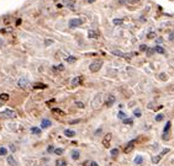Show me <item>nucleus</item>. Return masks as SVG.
<instances>
[{
    "label": "nucleus",
    "instance_id": "19",
    "mask_svg": "<svg viewBox=\"0 0 174 166\" xmlns=\"http://www.w3.org/2000/svg\"><path fill=\"white\" fill-rule=\"evenodd\" d=\"M31 132H32L34 134H40V133H41V129L37 128V127H34V128H31Z\"/></svg>",
    "mask_w": 174,
    "mask_h": 166
},
{
    "label": "nucleus",
    "instance_id": "13",
    "mask_svg": "<svg viewBox=\"0 0 174 166\" xmlns=\"http://www.w3.org/2000/svg\"><path fill=\"white\" fill-rule=\"evenodd\" d=\"M142 163H143V158H142L141 155H137L136 158H135V164L136 165H141Z\"/></svg>",
    "mask_w": 174,
    "mask_h": 166
},
{
    "label": "nucleus",
    "instance_id": "17",
    "mask_svg": "<svg viewBox=\"0 0 174 166\" xmlns=\"http://www.w3.org/2000/svg\"><path fill=\"white\" fill-rule=\"evenodd\" d=\"M35 89H46L47 87V85H45V84H40V82H37V84H35L34 85Z\"/></svg>",
    "mask_w": 174,
    "mask_h": 166
},
{
    "label": "nucleus",
    "instance_id": "40",
    "mask_svg": "<svg viewBox=\"0 0 174 166\" xmlns=\"http://www.w3.org/2000/svg\"><path fill=\"white\" fill-rule=\"evenodd\" d=\"M153 52H156L154 49H148V52H147V54H148V55H151V54H153Z\"/></svg>",
    "mask_w": 174,
    "mask_h": 166
},
{
    "label": "nucleus",
    "instance_id": "31",
    "mask_svg": "<svg viewBox=\"0 0 174 166\" xmlns=\"http://www.w3.org/2000/svg\"><path fill=\"white\" fill-rule=\"evenodd\" d=\"M121 24H122L121 18H115V20H114V25H121Z\"/></svg>",
    "mask_w": 174,
    "mask_h": 166
},
{
    "label": "nucleus",
    "instance_id": "47",
    "mask_svg": "<svg viewBox=\"0 0 174 166\" xmlns=\"http://www.w3.org/2000/svg\"><path fill=\"white\" fill-rule=\"evenodd\" d=\"M134 1H136V0H134Z\"/></svg>",
    "mask_w": 174,
    "mask_h": 166
},
{
    "label": "nucleus",
    "instance_id": "23",
    "mask_svg": "<svg viewBox=\"0 0 174 166\" xmlns=\"http://www.w3.org/2000/svg\"><path fill=\"white\" fill-rule=\"evenodd\" d=\"M154 50H156V52H157V53H161V54H164V49H163L162 47H159V46H157V47H156V48H154Z\"/></svg>",
    "mask_w": 174,
    "mask_h": 166
},
{
    "label": "nucleus",
    "instance_id": "16",
    "mask_svg": "<svg viewBox=\"0 0 174 166\" xmlns=\"http://www.w3.org/2000/svg\"><path fill=\"white\" fill-rule=\"evenodd\" d=\"M88 37H89V38H97L98 33H97L95 31H89V32H88Z\"/></svg>",
    "mask_w": 174,
    "mask_h": 166
},
{
    "label": "nucleus",
    "instance_id": "39",
    "mask_svg": "<svg viewBox=\"0 0 174 166\" xmlns=\"http://www.w3.org/2000/svg\"><path fill=\"white\" fill-rule=\"evenodd\" d=\"M168 151H169V149H164V150H163V151H162V153H161V154H159V155H161V156H163L164 154H167V153H168Z\"/></svg>",
    "mask_w": 174,
    "mask_h": 166
},
{
    "label": "nucleus",
    "instance_id": "28",
    "mask_svg": "<svg viewBox=\"0 0 174 166\" xmlns=\"http://www.w3.org/2000/svg\"><path fill=\"white\" fill-rule=\"evenodd\" d=\"M56 164H57V166H66V165H67L64 160H58Z\"/></svg>",
    "mask_w": 174,
    "mask_h": 166
},
{
    "label": "nucleus",
    "instance_id": "22",
    "mask_svg": "<svg viewBox=\"0 0 174 166\" xmlns=\"http://www.w3.org/2000/svg\"><path fill=\"white\" fill-rule=\"evenodd\" d=\"M52 112H53V113H56V114H64V112H63L62 110H59V108H53V110H52Z\"/></svg>",
    "mask_w": 174,
    "mask_h": 166
},
{
    "label": "nucleus",
    "instance_id": "4",
    "mask_svg": "<svg viewBox=\"0 0 174 166\" xmlns=\"http://www.w3.org/2000/svg\"><path fill=\"white\" fill-rule=\"evenodd\" d=\"M17 85H19V87H21V89H26V87L30 85V81L27 78H20L19 81H17Z\"/></svg>",
    "mask_w": 174,
    "mask_h": 166
},
{
    "label": "nucleus",
    "instance_id": "27",
    "mask_svg": "<svg viewBox=\"0 0 174 166\" xmlns=\"http://www.w3.org/2000/svg\"><path fill=\"white\" fill-rule=\"evenodd\" d=\"M117 117L120 118V119H122V121H123V119L126 118V114L123 113V112H121V111H120V112H119V114H117Z\"/></svg>",
    "mask_w": 174,
    "mask_h": 166
},
{
    "label": "nucleus",
    "instance_id": "35",
    "mask_svg": "<svg viewBox=\"0 0 174 166\" xmlns=\"http://www.w3.org/2000/svg\"><path fill=\"white\" fill-rule=\"evenodd\" d=\"M159 78H161L162 80H167V75L164 73H162V74H159Z\"/></svg>",
    "mask_w": 174,
    "mask_h": 166
},
{
    "label": "nucleus",
    "instance_id": "45",
    "mask_svg": "<svg viewBox=\"0 0 174 166\" xmlns=\"http://www.w3.org/2000/svg\"><path fill=\"white\" fill-rule=\"evenodd\" d=\"M156 42H157V43H162V42H163V39H162V38H158L157 41H156Z\"/></svg>",
    "mask_w": 174,
    "mask_h": 166
},
{
    "label": "nucleus",
    "instance_id": "29",
    "mask_svg": "<svg viewBox=\"0 0 174 166\" xmlns=\"http://www.w3.org/2000/svg\"><path fill=\"white\" fill-rule=\"evenodd\" d=\"M123 123H125V124H132L134 121H132L131 118H125V119H123Z\"/></svg>",
    "mask_w": 174,
    "mask_h": 166
},
{
    "label": "nucleus",
    "instance_id": "34",
    "mask_svg": "<svg viewBox=\"0 0 174 166\" xmlns=\"http://www.w3.org/2000/svg\"><path fill=\"white\" fill-rule=\"evenodd\" d=\"M53 69H57V70H61V71H62L63 69H64V67H63L62 64H59V65H57V67H54Z\"/></svg>",
    "mask_w": 174,
    "mask_h": 166
},
{
    "label": "nucleus",
    "instance_id": "32",
    "mask_svg": "<svg viewBox=\"0 0 174 166\" xmlns=\"http://www.w3.org/2000/svg\"><path fill=\"white\" fill-rule=\"evenodd\" d=\"M0 155H6V149L5 148H0Z\"/></svg>",
    "mask_w": 174,
    "mask_h": 166
},
{
    "label": "nucleus",
    "instance_id": "44",
    "mask_svg": "<svg viewBox=\"0 0 174 166\" xmlns=\"http://www.w3.org/2000/svg\"><path fill=\"white\" fill-rule=\"evenodd\" d=\"M10 150H12V151H15V150H16V148L12 144H10Z\"/></svg>",
    "mask_w": 174,
    "mask_h": 166
},
{
    "label": "nucleus",
    "instance_id": "3",
    "mask_svg": "<svg viewBox=\"0 0 174 166\" xmlns=\"http://www.w3.org/2000/svg\"><path fill=\"white\" fill-rule=\"evenodd\" d=\"M0 116H3V117H8V118H15L17 114L16 112L14 110H5L3 113H0Z\"/></svg>",
    "mask_w": 174,
    "mask_h": 166
},
{
    "label": "nucleus",
    "instance_id": "21",
    "mask_svg": "<svg viewBox=\"0 0 174 166\" xmlns=\"http://www.w3.org/2000/svg\"><path fill=\"white\" fill-rule=\"evenodd\" d=\"M66 61H67L68 63H75L77 58H75V57H67V58H66Z\"/></svg>",
    "mask_w": 174,
    "mask_h": 166
},
{
    "label": "nucleus",
    "instance_id": "30",
    "mask_svg": "<svg viewBox=\"0 0 174 166\" xmlns=\"http://www.w3.org/2000/svg\"><path fill=\"white\" fill-rule=\"evenodd\" d=\"M63 151H64V150H63L62 148H59V149H56V150H54V153H56L57 155H62V154H63Z\"/></svg>",
    "mask_w": 174,
    "mask_h": 166
},
{
    "label": "nucleus",
    "instance_id": "33",
    "mask_svg": "<svg viewBox=\"0 0 174 166\" xmlns=\"http://www.w3.org/2000/svg\"><path fill=\"white\" fill-rule=\"evenodd\" d=\"M154 37H156V33H154V32H151V33H148V35H147V38H149V39L154 38Z\"/></svg>",
    "mask_w": 174,
    "mask_h": 166
},
{
    "label": "nucleus",
    "instance_id": "18",
    "mask_svg": "<svg viewBox=\"0 0 174 166\" xmlns=\"http://www.w3.org/2000/svg\"><path fill=\"white\" fill-rule=\"evenodd\" d=\"M9 95L8 94H0V101H8Z\"/></svg>",
    "mask_w": 174,
    "mask_h": 166
},
{
    "label": "nucleus",
    "instance_id": "15",
    "mask_svg": "<svg viewBox=\"0 0 174 166\" xmlns=\"http://www.w3.org/2000/svg\"><path fill=\"white\" fill-rule=\"evenodd\" d=\"M161 159H162V156H161V155L152 156V163H153V164H158L159 161H161Z\"/></svg>",
    "mask_w": 174,
    "mask_h": 166
},
{
    "label": "nucleus",
    "instance_id": "36",
    "mask_svg": "<svg viewBox=\"0 0 174 166\" xmlns=\"http://www.w3.org/2000/svg\"><path fill=\"white\" fill-rule=\"evenodd\" d=\"M75 105L78 106V107H80V108H83V107H84V103H83V102H79V101H77Z\"/></svg>",
    "mask_w": 174,
    "mask_h": 166
},
{
    "label": "nucleus",
    "instance_id": "10",
    "mask_svg": "<svg viewBox=\"0 0 174 166\" xmlns=\"http://www.w3.org/2000/svg\"><path fill=\"white\" fill-rule=\"evenodd\" d=\"M64 135L68 137V138H72V137L75 135V132L74 131H71V129H66V131H64Z\"/></svg>",
    "mask_w": 174,
    "mask_h": 166
},
{
    "label": "nucleus",
    "instance_id": "9",
    "mask_svg": "<svg viewBox=\"0 0 174 166\" xmlns=\"http://www.w3.org/2000/svg\"><path fill=\"white\" fill-rule=\"evenodd\" d=\"M115 101H116V100H115V96L110 95L109 97H108V100H106V106H108V107H111V106L115 103Z\"/></svg>",
    "mask_w": 174,
    "mask_h": 166
},
{
    "label": "nucleus",
    "instance_id": "20",
    "mask_svg": "<svg viewBox=\"0 0 174 166\" xmlns=\"http://www.w3.org/2000/svg\"><path fill=\"white\" fill-rule=\"evenodd\" d=\"M163 118H164V114L159 113V114H157V116H156V121H157V122H161V121H163Z\"/></svg>",
    "mask_w": 174,
    "mask_h": 166
},
{
    "label": "nucleus",
    "instance_id": "6",
    "mask_svg": "<svg viewBox=\"0 0 174 166\" xmlns=\"http://www.w3.org/2000/svg\"><path fill=\"white\" fill-rule=\"evenodd\" d=\"M83 22L84 21L82 20V18H72V20L69 21V27H71V29H74V27L80 26Z\"/></svg>",
    "mask_w": 174,
    "mask_h": 166
},
{
    "label": "nucleus",
    "instance_id": "14",
    "mask_svg": "<svg viewBox=\"0 0 174 166\" xmlns=\"http://www.w3.org/2000/svg\"><path fill=\"white\" fill-rule=\"evenodd\" d=\"M79 151H78V150H73L72 151V159L73 160H78V159H79Z\"/></svg>",
    "mask_w": 174,
    "mask_h": 166
},
{
    "label": "nucleus",
    "instance_id": "42",
    "mask_svg": "<svg viewBox=\"0 0 174 166\" xmlns=\"http://www.w3.org/2000/svg\"><path fill=\"white\" fill-rule=\"evenodd\" d=\"M47 150H48V151H53V150H56V149H54V148L51 145V146H48V149H47Z\"/></svg>",
    "mask_w": 174,
    "mask_h": 166
},
{
    "label": "nucleus",
    "instance_id": "25",
    "mask_svg": "<svg viewBox=\"0 0 174 166\" xmlns=\"http://www.w3.org/2000/svg\"><path fill=\"white\" fill-rule=\"evenodd\" d=\"M169 129H171V122H167V124H166V127H164V134H166V133L169 131Z\"/></svg>",
    "mask_w": 174,
    "mask_h": 166
},
{
    "label": "nucleus",
    "instance_id": "2",
    "mask_svg": "<svg viewBox=\"0 0 174 166\" xmlns=\"http://www.w3.org/2000/svg\"><path fill=\"white\" fill-rule=\"evenodd\" d=\"M101 67H103V62H100V61H95V62H93L89 65V70L91 71V73H97V71H99L100 69H101Z\"/></svg>",
    "mask_w": 174,
    "mask_h": 166
},
{
    "label": "nucleus",
    "instance_id": "8",
    "mask_svg": "<svg viewBox=\"0 0 174 166\" xmlns=\"http://www.w3.org/2000/svg\"><path fill=\"white\" fill-rule=\"evenodd\" d=\"M8 164L10 166H17V161L14 158V155H9L8 156Z\"/></svg>",
    "mask_w": 174,
    "mask_h": 166
},
{
    "label": "nucleus",
    "instance_id": "41",
    "mask_svg": "<svg viewBox=\"0 0 174 166\" xmlns=\"http://www.w3.org/2000/svg\"><path fill=\"white\" fill-rule=\"evenodd\" d=\"M101 131H103V129H101V128H99V129H98V131H97V132H95V135H98V134H99V133H101Z\"/></svg>",
    "mask_w": 174,
    "mask_h": 166
},
{
    "label": "nucleus",
    "instance_id": "1",
    "mask_svg": "<svg viewBox=\"0 0 174 166\" xmlns=\"http://www.w3.org/2000/svg\"><path fill=\"white\" fill-rule=\"evenodd\" d=\"M104 101V95L100 92V94H97L95 95V97L93 99V101H91V107H93L94 110H98L100 106H101Z\"/></svg>",
    "mask_w": 174,
    "mask_h": 166
},
{
    "label": "nucleus",
    "instance_id": "11",
    "mask_svg": "<svg viewBox=\"0 0 174 166\" xmlns=\"http://www.w3.org/2000/svg\"><path fill=\"white\" fill-rule=\"evenodd\" d=\"M79 82H80V76H75L74 79L71 81V85H72V86H77L78 84H79Z\"/></svg>",
    "mask_w": 174,
    "mask_h": 166
},
{
    "label": "nucleus",
    "instance_id": "38",
    "mask_svg": "<svg viewBox=\"0 0 174 166\" xmlns=\"http://www.w3.org/2000/svg\"><path fill=\"white\" fill-rule=\"evenodd\" d=\"M52 43H53V41H52V39H46V46L52 44Z\"/></svg>",
    "mask_w": 174,
    "mask_h": 166
},
{
    "label": "nucleus",
    "instance_id": "7",
    "mask_svg": "<svg viewBox=\"0 0 174 166\" xmlns=\"http://www.w3.org/2000/svg\"><path fill=\"white\" fill-rule=\"evenodd\" d=\"M135 143H136V140H131L130 143H127L126 146H125V149H123V151H125L126 154H129L130 151H132V149L135 148Z\"/></svg>",
    "mask_w": 174,
    "mask_h": 166
},
{
    "label": "nucleus",
    "instance_id": "12",
    "mask_svg": "<svg viewBox=\"0 0 174 166\" xmlns=\"http://www.w3.org/2000/svg\"><path fill=\"white\" fill-rule=\"evenodd\" d=\"M49 126H51V121H48V119H43L41 123V128H47Z\"/></svg>",
    "mask_w": 174,
    "mask_h": 166
},
{
    "label": "nucleus",
    "instance_id": "24",
    "mask_svg": "<svg viewBox=\"0 0 174 166\" xmlns=\"http://www.w3.org/2000/svg\"><path fill=\"white\" fill-rule=\"evenodd\" d=\"M134 114H135V117H141V114H142V112L138 110V108H136L135 111H134Z\"/></svg>",
    "mask_w": 174,
    "mask_h": 166
},
{
    "label": "nucleus",
    "instance_id": "26",
    "mask_svg": "<svg viewBox=\"0 0 174 166\" xmlns=\"http://www.w3.org/2000/svg\"><path fill=\"white\" fill-rule=\"evenodd\" d=\"M110 153H111V155L114 156V158H115V156L119 155V149H111V151H110Z\"/></svg>",
    "mask_w": 174,
    "mask_h": 166
},
{
    "label": "nucleus",
    "instance_id": "46",
    "mask_svg": "<svg viewBox=\"0 0 174 166\" xmlns=\"http://www.w3.org/2000/svg\"><path fill=\"white\" fill-rule=\"evenodd\" d=\"M95 0H88V3H94Z\"/></svg>",
    "mask_w": 174,
    "mask_h": 166
},
{
    "label": "nucleus",
    "instance_id": "5",
    "mask_svg": "<svg viewBox=\"0 0 174 166\" xmlns=\"http://www.w3.org/2000/svg\"><path fill=\"white\" fill-rule=\"evenodd\" d=\"M111 139H112V134H111V133L105 134V137L103 138V145L105 148H109L110 146V143H111Z\"/></svg>",
    "mask_w": 174,
    "mask_h": 166
},
{
    "label": "nucleus",
    "instance_id": "43",
    "mask_svg": "<svg viewBox=\"0 0 174 166\" xmlns=\"http://www.w3.org/2000/svg\"><path fill=\"white\" fill-rule=\"evenodd\" d=\"M90 166H99V165H98V163H95V161H91Z\"/></svg>",
    "mask_w": 174,
    "mask_h": 166
},
{
    "label": "nucleus",
    "instance_id": "37",
    "mask_svg": "<svg viewBox=\"0 0 174 166\" xmlns=\"http://www.w3.org/2000/svg\"><path fill=\"white\" fill-rule=\"evenodd\" d=\"M146 49H147V46H146V44H141L140 46V50H146Z\"/></svg>",
    "mask_w": 174,
    "mask_h": 166
}]
</instances>
